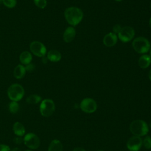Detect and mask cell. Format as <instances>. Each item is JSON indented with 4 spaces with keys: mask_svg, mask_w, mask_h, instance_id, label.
Wrapping results in <instances>:
<instances>
[{
    "mask_svg": "<svg viewBox=\"0 0 151 151\" xmlns=\"http://www.w3.org/2000/svg\"><path fill=\"white\" fill-rule=\"evenodd\" d=\"M64 17L67 22L71 26L78 25L83 19L82 10L76 6L67 8L64 11Z\"/></svg>",
    "mask_w": 151,
    "mask_h": 151,
    "instance_id": "6da1fadb",
    "label": "cell"
},
{
    "mask_svg": "<svg viewBox=\"0 0 151 151\" xmlns=\"http://www.w3.org/2000/svg\"><path fill=\"white\" fill-rule=\"evenodd\" d=\"M129 129L133 136L142 137L147 134L149 126L146 122L138 119L133 121L130 123Z\"/></svg>",
    "mask_w": 151,
    "mask_h": 151,
    "instance_id": "7a4b0ae2",
    "label": "cell"
},
{
    "mask_svg": "<svg viewBox=\"0 0 151 151\" xmlns=\"http://www.w3.org/2000/svg\"><path fill=\"white\" fill-rule=\"evenodd\" d=\"M132 47L137 53L145 54L150 50V43L147 38L143 37H139L133 40Z\"/></svg>",
    "mask_w": 151,
    "mask_h": 151,
    "instance_id": "3957f363",
    "label": "cell"
},
{
    "mask_svg": "<svg viewBox=\"0 0 151 151\" xmlns=\"http://www.w3.org/2000/svg\"><path fill=\"white\" fill-rule=\"evenodd\" d=\"M25 94L24 87L17 83L11 84L8 88L7 94L11 101H18L21 100Z\"/></svg>",
    "mask_w": 151,
    "mask_h": 151,
    "instance_id": "277c9868",
    "label": "cell"
},
{
    "mask_svg": "<svg viewBox=\"0 0 151 151\" xmlns=\"http://www.w3.org/2000/svg\"><path fill=\"white\" fill-rule=\"evenodd\" d=\"M55 103L51 99H45L41 101L40 106L41 114L45 117L51 116L55 111Z\"/></svg>",
    "mask_w": 151,
    "mask_h": 151,
    "instance_id": "5b68a950",
    "label": "cell"
},
{
    "mask_svg": "<svg viewBox=\"0 0 151 151\" xmlns=\"http://www.w3.org/2000/svg\"><path fill=\"white\" fill-rule=\"evenodd\" d=\"M32 54L38 57H44L47 54V48L44 44L38 41H34L29 45Z\"/></svg>",
    "mask_w": 151,
    "mask_h": 151,
    "instance_id": "8992f818",
    "label": "cell"
},
{
    "mask_svg": "<svg viewBox=\"0 0 151 151\" xmlns=\"http://www.w3.org/2000/svg\"><path fill=\"white\" fill-rule=\"evenodd\" d=\"M25 145L31 149H37L40 145L39 137L33 133H27L23 139Z\"/></svg>",
    "mask_w": 151,
    "mask_h": 151,
    "instance_id": "52a82bcc",
    "label": "cell"
},
{
    "mask_svg": "<svg viewBox=\"0 0 151 151\" xmlns=\"http://www.w3.org/2000/svg\"><path fill=\"white\" fill-rule=\"evenodd\" d=\"M135 31L134 29L130 26H125L122 28L121 30L117 34L119 38L123 42L130 41L134 37Z\"/></svg>",
    "mask_w": 151,
    "mask_h": 151,
    "instance_id": "ba28073f",
    "label": "cell"
},
{
    "mask_svg": "<svg viewBox=\"0 0 151 151\" xmlns=\"http://www.w3.org/2000/svg\"><path fill=\"white\" fill-rule=\"evenodd\" d=\"M81 110L86 113H92L96 111L97 105L96 101L91 98H85L80 103Z\"/></svg>",
    "mask_w": 151,
    "mask_h": 151,
    "instance_id": "9c48e42d",
    "label": "cell"
},
{
    "mask_svg": "<svg viewBox=\"0 0 151 151\" xmlns=\"http://www.w3.org/2000/svg\"><path fill=\"white\" fill-rule=\"evenodd\" d=\"M126 146L130 151H139L142 146V139L139 136H133L127 140Z\"/></svg>",
    "mask_w": 151,
    "mask_h": 151,
    "instance_id": "30bf717a",
    "label": "cell"
},
{
    "mask_svg": "<svg viewBox=\"0 0 151 151\" xmlns=\"http://www.w3.org/2000/svg\"><path fill=\"white\" fill-rule=\"evenodd\" d=\"M118 40L117 35L114 32H109L103 38V44L108 47H111L116 45Z\"/></svg>",
    "mask_w": 151,
    "mask_h": 151,
    "instance_id": "8fae6325",
    "label": "cell"
},
{
    "mask_svg": "<svg viewBox=\"0 0 151 151\" xmlns=\"http://www.w3.org/2000/svg\"><path fill=\"white\" fill-rule=\"evenodd\" d=\"M76 29L73 27H67L63 34V40L65 42H71L75 38Z\"/></svg>",
    "mask_w": 151,
    "mask_h": 151,
    "instance_id": "7c38bea8",
    "label": "cell"
},
{
    "mask_svg": "<svg viewBox=\"0 0 151 151\" xmlns=\"http://www.w3.org/2000/svg\"><path fill=\"white\" fill-rule=\"evenodd\" d=\"M47 58L51 62H58L61 59V54L57 50H51L47 52Z\"/></svg>",
    "mask_w": 151,
    "mask_h": 151,
    "instance_id": "4fadbf2b",
    "label": "cell"
},
{
    "mask_svg": "<svg viewBox=\"0 0 151 151\" xmlns=\"http://www.w3.org/2000/svg\"><path fill=\"white\" fill-rule=\"evenodd\" d=\"M32 54L28 51H24L22 52L19 55V61L21 63L24 65L30 64L32 61Z\"/></svg>",
    "mask_w": 151,
    "mask_h": 151,
    "instance_id": "5bb4252c",
    "label": "cell"
},
{
    "mask_svg": "<svg viewBox=\"0 0 151 151\" xmlns=\"http://www.w3.org/2000/svg\"><path fill=\"white\" fill-rule=\"evenodd\" d=\"M26 71L25 67L24 65L18 64L14 70V76L17 79H21L25 76Z\"/></svg>",
    "mask_w": 151,
    "mask_h": 151,
    "instance_id": "9a60e30c",
    "label": "cell"
},
{
    "mask_svg": "<svg viewBox=\"0 0 151 151\" xmlns=\"http://www.w3.org/2000/svg\"><path fill=\"white\" fill-rule=\"evenodd\" d=\"M151 63V57L147 54L142 55L138 60L139 66L143 69L147 68Z\"/></svg>",
    "mask_w": 151,
    "mask_h": 151,
    "instance_id": "2e32d148",
    "label": "cell"
},
{
    "mask_svg": "<svg viewBox=\"0 0 151 151\" xmlns=\"http://www.w3.org/2000/svg\"><path fill=\"white\" fill-rule=\"evenodd\" d=\"M12 130L14 134L17 136H23L25 133V129L24 126L19 122H16L12 127Z\"/></svg>",
    "mask_w": 151,
    "mask_h": 151,
    "instance_id": "e0dca14e",
    "label": "cell"
},
{
    "mask_svg": "<svg viewBox=\"0 0 151 151\" xmlns=\"http://www.w3.org/2000/svg\"><path fill=\"white\" fill-rule=\"evenodd\" d=\"M63 147L61 142L57 139L52 140L48 146V151H63Z\"/></svg>",
    "mask_w": 151,
    "mask_h": 151,
    "instance_id": "ac0fdd59",
    "label": "cell"
},
{
    "mask_svg": "<svg viewBox=\"0 0 151 151\" xmlns=\"http://www.w3.org/2000/svg\"><path fill=\"white\" fill-rule=\"evenodd\" d=\"M42 100L40 96L37 94H31L26 99V102L29 104H35L40 103Z\"/></svg>",
    "mask_w": 151,
    "mask_h": 151,
    "instance_id": "d6986e66",
    "label": "cell"
},
{
    "mask_svg": "<svg viewBox=\"0 0 151 151\" xmlns=\"http://www.w3.org/2000/svg\"><path fill=\"white\" fill-rule=\"evenodd\" d=\"M8 108H9V111H10L11 113L16 114L19 111V106L17 103V101H11L9 104Z\"/></svg>",
    "mask_w": 151,
    "mask_h": 151,
    "instance_id": "ffe728a7",
    "label": "cell"
},
{
    "mask_svg": "<svg viewBox=\"0 0 151 151\" xmlns=\"http://www.w3.org/2000/svg\"><path fill=\"white\" fill-rule=\"evenodd\" d=\"M2 2L8 8H13L17 5V0H2Z\"/></svg>",
    "mask_w": 151,
    "mask_h": 151,
    "instance_id": "44dd1931",
    "label": "cell"
},
{
    "mask_svg": "<svg viewBox=\"0 0 151 151\" xmlns=\"http://www.w3.org/2000/svg\"><path fill=\"white\" fill-rule=\"evenodd\" d=\"M142 145L147 149H151V137L149 136H146L142 140Z\"/></svg>",
    "mask_w": 151,
    "mask_h": 151,
    "instance_id": "7402d4cb",
    "label": "cell"
},
{
    "mask_svg": "<svg viewBox=\"0 0 151 151\" xmlns=\"http://www.w3.org/2000/svg\"><path fill=\"white\" fill-rule=\"evenodd\" d=\"M34 4L40 9H44L47 5V0H34Z\"/></svg>",
    "mask_w": 151,
    "mask_h": 151,
    "instance_id": "603a6c76",
    "label": "cell"
},
{
    "mask_svg": "<svg viewBox=\"0 0 151 151\" xmlns=\"http://www.w3.org/2000/svg\"><path fill=\"white\" fill-rule=\"evenodd\" d=\"M121 29H122V27L119 24H116L113 27V32H114L116 34H118L120 31L121 30Z\"/></svg>",
    "mask_w": 151,
    "mask_h": 151,
    "instance_id": "cb8c5ba5",
    "label": "cell"
},
{
    "mask_svg": "<svg viewBox=\"0 0 151 151\" xmlns=\"http://www.w3.org/2000/svg\"><path fill=\"white\" fill-rule=\"evenodd\" d=\"M13 141H14V143H15V144L19 145V144H21V143H22V142H23V139H22L21 136H16V137H15L14 138Z\"/></svg>",
    "mask_w": 151,
    "mask_h": 151,
    "instance_id": "d4e9b609",
    "label": "cell"
},
{
    "mask_svg": "<svg viewBox=\"0 0 151 151\" xmlns=\"http://www.w3.org/2000/svg\"><path fill=\"white\" fill-rule=\"evenodd\" d=\"M0 151H11V150L8 145L0 144Z\"/></svg>",
    "mask_w": 151,
    "mask_h": 151,
    "instance_id": "484cf974",
    "label": "cell"
},
{
    "mask_svg": "<svg viewBox=\"0 0 151 151\" xmlns=\"http://www.w3.org/2000/svg\"><path fill=\"white\" fill-rule=\"evenodd\" d=\"M25 69H26V71H33V70H34L35 68V65L32 64L31 63L30 64H28L27 65H26L25 66Z\"/></svg>",
    "mask_w": 151,
    "mask_h": 151,
    "instance_id": "4316f807",
    "label": "cell"
},
{
    "mask_svg": "<svg viewBox=\"0 0 151 151\" xmlns=\"http://www.w3.org/2000/svg\"><path fill=\"white\" fill-rule=\"evenodd\" d=\"M73 151H86V150L82 148V147H76L75 149H74Z\"/></svg>",
    "mask_w": 151,
    "mask_h": 151,
    "instance_id": "83f0119b",
    "label": "cell"
},
{
    "mask_svg": "<svg viewBox=\"0 0 151 151\" xmlns=\"http://www.w3.org/2000/svg\"><path fill=\"white\" fill-rule=\"evenodd\" d=\"M11 151H21V150L18 147H15L11 150Z\"/></svg>",
    "mask_w": 151,
    "mask_h": 151,
    "instance_id": "f1b7e54d",
    "label": "cell"
},
{
    "mask_svg": "<svg viewBox=\"0 0 151 151\" xmlns=\"http://www.w3.org/2000/svg\"><path fill=\"white\" fill-rule=\"evenodd\" d=\"M148 77H149V80L151 81V70H150L149 71V72Z\"/></svg>",
    "mask_w": 151,
    "mask_h": 151,
    "instance_id": "f546056e",
    "label": "cell"
},
{
    "mask_svg": "<svg viewBox=\"0 0 151 151\" xmlns=\"http://www.w3.org/2000/svg\"><path fill=\"white\" fill-rule=\"evenodd\" d=\"M149 27L151 28V18H150V20H149Z\"/></svg>",
    "mask_w": 151,
    "mask_h": 151,
    "instance_id": "4dcf8cb0",
    "label": "cell"
},
{
    "mask_svg": "<svg viewBox=\"0 0 151 151\" xmlns=\"http://www.w3.org/2000/svg\"><path fill=\"white\" fill-rule=\"evenodd\" d=\"M149 51H150V55H149L151 57V48H150V50H149Z\"/></svg>",
    "mask_w": 151,
    "mask_h": 151,
    "instance_id": "1f68e13d",
    "label": "cell"
},
{
    "mask_svg": "<svg viewBox=\"0 0 151 151\" xmlns=\"http://www.w3.org/2000/svg\"><path fill=\"white\" fill-rule=\"evenodd\" d=\"M115 1H117V2H120V1H122V0H114Z\"/></svg>",
    "mask_w": 151,
    "mask_h": 151,
    "instance_id": "d6a6232c",
    "label": "cell"
},
{
    "mask_svg": "<svg viewBox=\"0 0 151 151\" xmlns=\"http://www.w3.org/2000/svg\"><path fill=\"white\" fill-rule=\"evenodd\" d=\"M149 127L151 128V122H150V123H149Z\"/></svg>",
    "mask_w": 151,
    "mask_h": 151,
    "instance_id": "836d02e7",
    "label": "cell"
},
{
    "mask_svg": "<svg viewBox=\"0 0 151 151\" xmlns=\"http://www.w3.org/2000/svg\"><path fill=\"white\" fill-rule=\"evenodd\" d=\"M25 151H32V150H26Z\"/></svg>",
    "mask_w": 151,
    "mask_h": 151,
    "instance_id": "e575fe53",
    "label": "cell"
},
{
    "mask_svg": "<svg viewBox=\"0 0 151 151\" xmlns=\"http://www.w3.org/2000/svg\"><path fill=\"white\" fill-rule=\"evenodd\" d=\"M97 151H103V150H97Z\"/></svg>",
    "mask_w": 151,
    "mask_h": 151,
    "instance_id": "d590c367",
    "label": "cell"
},
{
    "mask_svg": "<svg viewBox=\"0 0 151 151\" xmlns=\"http://www.w3.org/2000/svg\"><path fill=\"white\" fill-rule=\"evenodd\" d=\"M1 2H2V0H0V2H1Z\"/></svg>",
    "mask_w": 151,
    "mask_h": 151,
    "instance_id": "8d00e7d4",
    "label": "cell"
},
{
    "mask_svg": "<svg viewBox=\"0 0 151 151\" xmlns=\"http://www.w3.org/2000/svg\"><path fill=\"white\" fill-rule=\"evenodd\" d=\"M150 7H151V4H150Z\"/></svg>",
    "mask_w": 151,
    "mask_h": 151,
    "instance_id": "74e56055",
    "label": "cell"
}]
</instances>
